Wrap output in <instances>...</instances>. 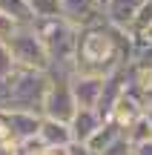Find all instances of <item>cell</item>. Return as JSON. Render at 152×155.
Segmentation results:
<instances>
[{
	"label": "cell",
	"instance_id": "1",
	"mask_svg": "<svg viewBox=\"0 0 152 155\" xmlns=\"http://www.w3.org/2000/svg\"><path fill=\"white\" fill-rule=\"evenodd\" d=\"M132 32L115 29L106 20L98 26L80 29L78 46H75V75H92V78H106L115 69H124L132 63Z\"/></svg>",
	"mask_w": 152,
	"mask_h": 155
},
{
	"label": "cell",
	"instance_id": "2",
	"mask_svg": "<svg viewBox=\"0 0 152 155\" xmlns=\"http://www.w3.org/2000/svg\"><path fill=\"white\" fill-rule=\"evenodd\" d=\"M32 29L37 35V40L43 43L52 66H72L75 46H78V29H72L60 17H55V20H37V23H32Z\"/></svg>",
	"mask_w": 152,
	"mask_h": 155
},
{
	"label": "cell",
	"instance_id": "3",
	"mask_svg": "<svg viewBox=\"0 0 152 155\" xmlns=\"http://www.w3.org/2000/svg\"><path fill=\"white\" fill-rule=\"evenodd\" d=\"M6 46H9L11 58H15L17 66L23 69H34V72H49V55H46L43 43L37 40V35H34L32 26H23V29H15L11 32V38L6 40Z\"/></svg>",
	"mask_w": 152,
	"mask_h": 155
},
{
	"label": "cell",
	"instance_id": "4",
	"mask_svg": "<svg viewBox=\"0 0 152 155\" xmlns=\"http://www.w3.org/2000/svg\"><path fill=\"white\" fill-rule=\"evenodd\" d=\"M60 20L80 32L103 23V9L98 6V0H60Z\"/></svg>",
	"mask_w": 152,
	"mask_h": 155
},
{
	"label": "cell",
	"instance_id": "5",
	"mask_svg": "<svg viewBox=\"0 0 152 155\" xmlns=\"http://www.w3.org/2000/svg\"><path fill=\"white\" fill-rule=\"evenodd\" d=\"M3 118V127H6V135L11 141H26V138H34L40 132V121L43 118L37 112H0Z\"/></svg>",
	"mask_w": 152,
	"mask_h": 155
},
{
	"label": "cell",
	"instance_id": "6",
	"mask_svg": "<svg viewBox=\"0 0 152 155\" xmlns=\"http://www.w3.org/2000/svg\"><path fill=\"white\" fill-rule=\"evenodd\" d=\"M69 89L78 109H95L101 101V89H103V78H92V75H72L69 78Z\"/></svg>",
	"mask_w": 152,
	"mask_h": 155
},
{
	"label": "cell",
	"instance_id": "7",
	"mask_svg": "<svg viewBox=\"0 0 152 155\" xmlns=\"http://www.w3.org/2000/svg\"><path fill=\"white\" fill-rule=\"evenodd\" d=\"M124 83H126V66L124 69H115L112 75L103 78V89H101V101H98L95 112L101 121H106L109 115H112L115 104H118V98L124 95Z\"/></svg>",
	"mask_w": 152,
	"mask_h": 155
},
{
	"label": "cell",
	"instance_id": "8",
	"mask_svg": "<svg viewBox=\"0 0 152 155\" xmlns=\"http://www.w3.org/2000/svg\"><path fill=\"white\" fill-rule=\"evenodd\" d=\"M141 3L144 0H109V3L103 6V20H106L109 26H115V29H126V32H129L132 17H135V12H138Z\"/></svg>",
	"mask_w": 152,
	"mask_h": 155
},
{
	"label": "cell",
	"instance_id": "9",
	"mask_svg": "<svg viewBox=\"0 0 152 155\" xmlns=\"http://www.w3.org/2000/svg\"><path fill=\"white\" fill-rule=\"evenodd\" d=\"M101 118H98L95 109H78L72 115V121H69V132H72V141H78V144H86V141L92 138V135L98 132V127H101Z\"/></svg>",
	"mask_w": 152,
	"mask_h": 155
},
{
	"label": "cell",
	"instance_id": "10",
	"mask_svg": "<svg viewBox=\"0 0 152 155\" xmlns=\"http://www.w3.org/2000/svg\"><path fill=\"white\" fill-rule=\"evenodd\" d=\"M37 138L43 141L46 150H63V147L72 144V132H69V124H60V121H49L43 118L40 121V132Z\"/></svg>",
	"mask_w": 152,
	"mask_h": 155
},
{
	"label": "cell",
	"instance_id": "11",
	"mask_svg": "<svg viewBox=\"0 0 152 155\" xmlns=\"http://www.w3.org/2000/svg\"><path fill=\"white\" fill-rule=\"evenodd\" d=\"M121 135H124V129H121L118 124L112 121V118H106V121H103L101 127H98V132L92 135L89 141H86V150H89L92 155H101V152L106 150L109 144H115V141H118Z\"/></svg>",
	"mask_w": 152,
	"mask_h": 155
},
{
	"label": "cell",
	"instance_id": "12",
	"mask_svg": "<svg viewBox=\"0 0 152 155\" xmlns=\"http://www.w3.org/2000/svg\"><path fill=\"white\" fill-rule=\"evenodd\" d=\"M0 15H3L6 20H11L17 29L34 23L32 15H29V9H26V0H0Z\"/></svg>",
	"mask_w": 152,
	"mask_h": 155
},
{
	"label": "cell",
	"instance_id": "13",
	"mask_svg": "<svg viewBox=\"0 0 152 155\" xmlns=\"http://www.w3.org/2000/svg\"><path fill=\"white\" fill-rule=\"evenodd\" d=\"M124 135H126V141L132 144V150H135V147H141V144H149V141H152V127H149L147 115L141 112V115H138L135 121L124 129Z\"/></svg>",
	"mask_w": 152,
	"mask_h": 155
},
{
	"label": "cell",
	"instance_id": "14",
	"mask_svg": "<svg viewBox=\"0 0 152 155\" xmlns=\"http://www.w3.org/2000/svg\"><path fill=\"white\" fill-rule=\"evenodd\" d=\"M26 9L32 20H55L60 17V0H26Z\"/></svg>",
	"mask_w": 152,
	"mask_h": 155
},
{
	"label": "cell",
	"instance_id": "15",
	"mask_svg": "<svg viewBox=\"0 0 152 155\" xmlns=\"http://www.w3.org/2000/svg\"><path fill=\"white\" fill-rule=\"evenodd\" d=\"M149 26H152V0H144V3L138 6L135 17H132L129 32H132V35H141L144 29H149Z\"/></svg>",
	"mask_w": 152,
	"mask_h": 155
},
{
	"label": "cell",
	"instance_id": "16",
	"mask_svg": "<svg viewBox=\"0 0 152 155\" xmlns=\"http://www.w3.org/2000/svg\"><path fill=\"white\" fill-rule=\"evenodd\" d=\"M15 58H11V52H9V46H6V40H0V83L6 81L11 72H15Z\"/></svg>",
	"mask_w": 152,
	"mask_h": 155
},
{
	"label": "cell",
	"instance_id": "17",
	"mask_svg": "<svg viewBox=\"0 0 152 155\" xmlns=\"http://www.w3.org/2000/svg\"><path fill=\"white\" fill-rule=\"evenodd\" d=\"M15 150H17V155H43V152H46V147H43V141L34 135V138L17 141V144H15Z\"/></svg>",
	"mask_w": 152,
	"mask_h": 155
},
{
	"label": "cell",
	"instance_id": "18",
	"mask_svg": "<svg viewBox=\"0 0 152 155\" xmlns=\"http://www.w3.org/2000/svg\"><path fill=\"white\" fill-rule=\"evenodd\" d=\"M101 155H132V144L126 141V135H121V138L115 141V144H109Z\"/></svg>",
	"mask_w": 152,
	"mask_h": 155
},
{
	"label": "cell",
	"instance_id": "19",
	"mask_svg": "<svg viewBox=\"0 0 152 155\" xmlns=\"http://www.w3.org/2000/svg\"><path fill=\"white\" fill-rule=\"evenodd\" d=\"M15 23H11V20H6V17L3 15H0V40H9L11 38V32H15Z\"/></svg>",
	"mask_w": 152,
	"mask_h": 155
},
{
	"label": "cell",
	"instance_id": "20",
	"mask_svg": "<svg viewBox=\"0 0 152 155\" xmlns=\"http://www.w3.org/2000/svg\"><path fill=\"white\" fill-rule=\"evenodd\" d=\"M66 155H92L86 150V144H78V141H72V144L66 147Z\"/></svg>",
	"mask_w": 152,
	"mask_h": 155
},
{
	"label": "cell",
	"instance_id": "21",
	"mask_svg": "<svg viewBox=\"0 0 152 155\" xmlns=\"http://www.w3.org/2000/svg\"><path fill=\"white\" fill-rule=\"evenodd\" d=\"M0 155H17L15 141H11V138H0Z\"/></svg>",
	"mask_w": 152,
	"mask_h": 155
},
{
	"label": "cell",
	"instance_id": "22",
	"mask_svg": "<svg viewBox=\"0 0 152 155\" xmlns=\"http://www.w3.org/2000/svg\"><path fill=\"white\" fill-rule=\"evenodd\" d=\"M132 155H152V141H149V144L135 147V150H132Z\"/></svg>",
	"mask_w": 152,
	"mask_h": 155
},
{
	"label": "cell",
	"instance_id": "23",
	"mask_svg": "<svg viewBox=\"0 0 152 155\" xmlns=\"http://www.w3.org/2000/svg\"><path fill=\"white\" fill-rule=\"evenodd\" d=\"M109 3V0H98V6H101V9H103V6H106Z\"/></svg>",
	"mask_w": 152,
	"mask_h": 155
}]
</instances>
